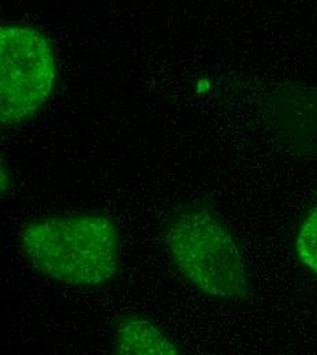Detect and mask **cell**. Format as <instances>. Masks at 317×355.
<instances>
[{
  "label": "cell",
  "mask_w": 317,
  "mask_h": 355,
  "mask_svg": "<svg viewBox=\"0 0 317 355\" xmlns=\"http://www.w3.org/2000/svg\"><path fill=\"white\" fill-rule=\"evenodd\" d=\"M117 225L101 214L49 216L28 223L22 252L48 277L76 287H98L118 272L121 242Z\"/></svg>",
  "instance_id": "6da1fadb"
},
{
  "label": "cell",
  "mask_w": 317,
  "mask_h": 355,
  "mask_svg": "<svg viewBox=\"0 0 317 355\" xmlns=\"http://www.w3.org/2000/svg\"><path fill=\"white\" fill-rule=\"evenodd\" d=\"M166 245L182 275L201 293L230 301L249 295L241 250L226 225L211 209H182L169 223Z\"/></svg>",
  "instance_id": "7a4b0ae2"
},
{
  "label": "cell",
  "mask_w": 317,
  "mask_h": 355,
  "mask_svg": "<svg viewBox=\"0 0 317 355\" xmlns=\"http://www.w3.org/2000/svg\"><path fill=\"white\" fill-rule=\"evenodd\" d=\"M56 83V52L46 33L25 24H1V126H21L35 118L51 98Z\"/></svg>",
  "instance_id": "3957f363"
},
{
  "label": "cell",
  "mask_w": 317,
  "mask_h": 355,
  "mask_svg": "<svg viewBox=\"0 0 317 355\" xmlns=\"http://www.w3.org/2000/svg\"><path fill=\"white\" fill-rule=\"evenodd\" d=\"M115 349L119 354H180L178 346L162 329L137 314H128L119 321Z\"/></svg>",
  "instance_id": "277c9868"
},
{
  "label": "cell",
  "mask_w": 317,
  "mask_h": 355,
  "mask_svg": "<svg viewBox=\"0 0 317 355\" xmlns=\"http://www.w3.org/2000/svg\"><path fill=\"white\" fill-rule=\"evenodd\" d=\"M295 248L301 263L317 276V207L302 223Z\"/></svg>",
  "instance_id": "5b68a950"
}]
</instances>
